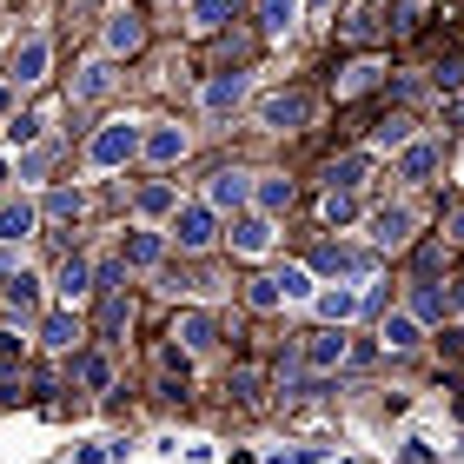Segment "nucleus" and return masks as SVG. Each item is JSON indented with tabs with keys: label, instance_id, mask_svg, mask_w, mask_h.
Listing matches in <instances>:
<instances>
[{
	"label": "nucleus",
	"instance_id": "f704fd0d",
	"mask_svg": "<svg viewBox=\"0 0 464 464\" xmlns=\"http://www.w3.org/2000/svg\"><path fill=\"white\" fill-rule=\"evenodd\" d=\"M80 206H87L80 193H53V199H47V213H53V219H80Z\"/></svg>",
	"mask_w": 464,
	"mask_h": 464
},
{
	"label": "nucleus",
	"instance_id": "20e7f679",
	"mask_svg": "<svg viewBox=\"0 0 464 464\" xmlns=\"http://www.w3.org/2000/svg\"><path fill=\"white\" fill-rule=\"evenodd\" d=\"M411 226H418L411 206H378V213H372V246L378 252H398V246L411 239Z\"/></svg>",
	"mask_w": 464,
	"mask_h": 464
},
{
	"label": "nucleus",
	"instance_id": "423d86ee",
	"mask_svg": "<svg viewBox=\"0 0 464 464\" xmlns=\"http://www.w3.org/2000/svg\"><path fill=\"white\" fill-rule=\"evenodd\" d=\"M312 305H319L325 325H352L358 312H365V292L358 285H332V292H312Z\"/></svg>",
	"mask_w": 464,
	"mask_h": 464
},
{
	"label": "nucleus",
	"instance_id": "393cba45",
	"mask_svg": "<svg viewBox=\"0 0 464 464\" xmlns=\"http://www.w3.org/2000/svg\"><path fill=\"white\" fill-rule=\"evenodd\" d=\"M73 372H80V385H87V392H107V385H113V365H107L100 352H87V358H80Z\"/></svg>",
	"mask_w": 464,
	"mask_h": 464
},
{
	"label": "nucleus",
	"instance_id": "412c9836",
	"mask_svg": "<svg viewBox=\"0 0 464 464\" xmlns=\"http://www.w3.org/2000/svg\"><path fill=\"white\" fill-rule=\"evenodd\" d=\"M292 20H299V0H259V27L266 34H292Z\"/></svg>",
	"mask_w": 464,
	"mask_h": 464
},
{
	"label": "nucleus",
	"instance_id": "72a5a7b5",
	"mask_svg": "<svg viewBox=\"0 0 464 464\" xmlns=\"http://www.w3.org/2000/svg\"><path fill=\"white\" fill-rule=\"evenodd\" d=\"M405 140H411V120H398V113L378 120V146H405Z\"/></svg>",
	"mask_w": 464,
	"mask_h": 464
},
{
	"label": "nucleus",
	"instance_id": "0eeeda50",
	"mask_svg": "<svg viewBox=\"0 0 464 464\" xmlns=\"http://www.w3.org/2000/svg\"><path fill=\"white\" fill-rule=\"evenodd\" d=\"M34 226H40L34 199H0V246H20V239H34Z\"/></svg>",
	"mask_w": 464,
	"mask_h": 464
},
{
	"label": "nucleus",
	"instance_id": "c9c22d12",
	"mask_svg": "<svg viewBox=\"0 0 464 464\" xmlns=\"http://www.w3.org/2000/svg\"><path fill=\"white\" fill-rule=\"evenodd\" d=\"M246 299L259 305V312H272V305H279V285H272V279H252V292H246Z\"/></svg>",
	"mask_w": 464,
	"mask_h": 464
},
{
	"label": "nucleus",
	"instance_id": "ea45409f",
	"mask_svg": "<svg viewBox=\"0 0 464 464\" xmlns=\"http://www.w3.org/2000/svg\"><path fill=\"white\" fill-rule=\"evenodd\" d=\"M451 232H458V246H464V206H458V213H451Z\"/></svg>",
	"mask_w": 464,
	"mask_h": 464
},
{
	"label": "nucleus",
	"instance_id": "c03bdc74",
	"mask_svg": "<svg viewBox=\"0 0 464 464\" xmlns=\"http://www.w3.org/2000/svg\"><path fill=\"white\" fill-rule=\"evenodd\" d=\"M312 7H325V0H312Z\"/></svg>",
	"mask_w": 464,
	"mask_h": 464
},
{
	"label": "nucleus",
	"instance_id": "c756f323",
	"mask_svg": "<svg viewBox=\"0 0 464 464\" xmlns=\"http://www.w3.org/2000/svg\"><path fill=\"white\" fill-rule=\"evenodd\" d=\"M372 80H378V67H372V60H358V67H345V80H339V100H352V93H365Z\"/></svg>",
	"mask_w": 464,
	"mask_h": 464
},
{
	"label": "nucleus",
	"instance_id": "58836bf2",
	"mask_svg": "<svg viewBox=\"0 0 464 464\" xmlns=\"http://www.w3.org/2000/svg\"><path fill=\"white\" fill-rule=\"evenodd\" d=\"M405 464H431V451H425V438H411V445H405Z\"/></svg>",
	"mask_w": 464,
	"mask_h": 464
},
{
	"label": "nucleus",
	"instance_id": "a878e982",
	"mask_svg": "<svg viewBox=\"0 0 464 464\" xmlns=\"http://www.w3.org/2000/svg\"><path fill=\"white\" fill-rule=\"evenodd\" d=\"M272 285H279V299H312V272H305V266L272 272Z\"/></svg>",
	"mask_w": 464,
	"mask_h": 464
},
{
	"label": "nucleus",
	"instance_id": "5701e85b",
	"mask_svg": "<svg viewBox=\"0 0 464 464\" xmlns=\"http://www.w3.org/2000/svg\"><path fill=\"white\" fill-rule=\"evenodd\" d=\"M126 319H133V305H126V292H113V279H107V305H100V339H113Z\"/></svg>",
	"mask_w": 464,
	"mask_h": 464
},
{
	"label": "nucleus",
	"instance_id": "f3484780",
	"mask_svg": "<svg viewBox=\"0 0 464 464\" xmlns=\"http://www.w3.org/2000/svg\"><path fill=\"white\" fill-rule=\"evenodd\" d=\"M339 358H345V339H339V325H332V332H319V339L305 345V365H319V372H332Z\"/></svg>",
	"mask_w": 464,
	"mask_h": 464
},
{
	"label": "nucleus",
	"instance_id": "bb28decb",
	"mask_svg": "<svg viewBox=\"0 0 464 464\" xmlns=\"http://www.w3.org/2000/svg\"><path fill=\"white\" fill-rule=\"evenodd\" d=\"M232 7H239V0H193V27H206V34H213V27H226V20H232Z\"/></svg>",
	"mask_w": 464,
	"mask_h": 464
},
{
	"label": "nucleus",
	"instance_id": "dca6fc26",
	"mask_svg": "<svg viewBox=\"0 0 464 464\" xmlns=\"http://www.w3.org/2000/svg\"><path fill=\"white\" fill-rule=\"evenodd\" d=\"M398 173H405V179H431V173H438V146L411 140V146H405V160H398Z\"/></svg>",
	"mask_w": 464,
	"mask_h": 464
},
{
	"label": "nucleus",
	"instance_id": "37998d69",
	"mask_svg": "<svg viewBox=\"0 0 464 464\" xmlns=\"http://www.w3.org/2000/svg\"><path fill=\"white\" fill-rule=\"evenodd\" d=\"M0 179H7V160H0Z\"/></svg>",
	"mask_w": 464,
	"mask_h": 464
},
{
	"label": "nucleus",
	"instance_id": "aec40b11",
	"mask_svg": "<svg viewBox=\"0 0 464 464\" xmlns=\"http://www.w3.org/2000/svg\"><path fill=\"white\" fill-rule=\"evenodd\" d=\"M160 252H166L160 232H133V239L120 246V259H126V266H160Z\"/></svg>",
	"mask_w": 464,
	"mask_h": 464
},
{
	"label": "nucleus",
	"instance_id": "4468645a",
	"mask_svg": "<svg viewBox=\"0 0 464 464\" xmlns=\"http://www.w3.org/2000/svg\"><path fill=\"white\" fill-rule=\"evenodd\" d=\"M239 100H246V73H219L206 87V113H239Z\"/></svg>",
	"mask_w": 464,
	"mask_h": 464
},
{
	"label": "nucleus",
	"instance_id": "a211bd4d",
	"mask_svg": "<svg viewBox=\"0 0 464 464\" xmlns=\"http://www.w3.org/2000/svg\"><path fill=\"white\" fill-rule=\"evenodd\" d=\"M418 339H425V325H418L411 312H392V319H385V345H392V352H411Z\"/></svg>",
	"mask_w": 464,
	"mask_h": 464
},
{
	"label": "nucleus",
	"instance_id": "79ce46f5",
	"mask_svg": "<svg viewBox=\"0 0 464 464\" xmlns=\"http://www.w3.org/2000/svg\"><path fill=\"white\" fill-rule=\"evenodd\" d=\"M7 100H14V87H7V80H0V113H7Z\"/></svg>",
	"mask_w": 464,
	"mask_h": 464
},
{
	"label": "nucleus",
	"instance_id": "c85d7f7f",
	"mask_svg": "<svg viewBox=\"0 0 464 464\" xmlns=\"http://www.w3.org/2000/svg\"><path fill=\"white\" fill-rule=\"evenodd\" d=\"M365 166H372L365 153H345V160H332V173H325V179H332V186H358V179H365Z\"/></svg>",
	"mask_w": 464,
	"mask_h": 464
},
{
	"label": "nucleus",
	"instance_id": "f8f14e48",
	"mask_svg": "<svg viewBox=\"0 0 464 464\" xmlns=\"http://www.w3.org/2000/svg\"><path fill=\"white\" fill-rule=\"evenodd\" d=\"M0 299H7V312H14V319H34V312H40V279H34V272H14Z\"/></svg>",
	"mask_w": 464,
	"mask_h": 464
},
{
	"label": "nucleus",
	"instance_id": "ddd939ff",
	"mask_svg": "<svg viewBox=\"0 0 464 464\" xmlns=\"http://www.w3.org/2000/svg\"><path fill=\"white\" fill-rule=\"evenodd\" d=\"M445 312H451V299H445V292H438L431 279H418V285H411V319H418V325H438Z\"/></svg>",
	"mask_w": 464,
	"mask_h": 464
},
{
	"label": "nucleus",
	"instance_id": "1a4fd4ad",
	"mask_svg": "<svg viewBox=\"0 0 464 464\" xmlns=\"http://www.w3.org/2000/svg\"><path fill=\"white\" fill-rule=\"evenodd\" d=\"M246 193H252L246 173H232V166H226V173H213V186H206V206H213V213H239Z\"/></svg>",
	"mask_w": 464,
	"mask_h": 464
},
{
	"label": "nucleus",
	"instance_id": "7c9ffc66",
	"mask_svg": "<svg viewBox=\"0 0 464 464\" xmlns=\"http://www.w3.org/2000/svg\"><path fill=\"white\" fill-rule=\"evenodd\" d=\"M259 206H266V213H285V206H292V179H266L259 186Z\"/></svg>",
	"mask_w": 464,
	"mask_h": 464
},
{
	"label": "nucleus",
	"instance_id": "4be33fe9",
	"mask_svg": "<svg viewBox=\"0 0 464 464\" xmlns=\"http://www.w3.org/2000/svg\"><path fill=\"white\" fill-rule=\"evenodd\" d=\"M107 87H113V67H107V60H93V67H80V80H73V100H100Z\"/></svg>",
	"mask_w": 464,
	"mask_h": 464
},
{
	"label": "nucleus",
	"instance_id": "6e6552de",
	"mask_svg": "<svg viewBox=\"0 0 464 464\" xmlns=\"http://www.w3.org/2000/svg\"><path fill=\"white\" fill-rule=\"evenodd\" d=\"M140 153L153 160V166L186 160V126H153V133H140Z\"/></svg>",
	"mask_w": 464,
	"mask_h": 464
},
{
	"label": "nucleus",
	"instance_id": "e433bc0d",
	"mask_svg": "<svg viewBox=\"0 0 464 464\" xmlns=\"http://www.w3.org/2000/svg\"><path fill=\"white\" fill-rule=\"evenodd\" d=\"M259 385H266L259 372H232V392H239V398H259Z\"/></svg>",
	"mask_w": 464,
	"mask_h": 464
},
{
	"label": "nucleus",
	"instance_id": "7ed1b4c3",
	"mask_svg": "<svg viewBox=\"0 0 464 464\" xmlns=\"http://www.w3.org/2000/svg\"><path fill=\"white\" fill-rule=\"evenodd\" d=\"M173 239L186 252H206L219 239V213H213V206H179V213H173Z\"/></svg>",
	"mask_w": 464,
	"mask_h": 464
},
{
	"label": "nucleus",
	"instance_id": "6ab92c4d",
	"mask_svg": "<svg viewBox=\"0 0 464 464\" xmlns=\"http://www.w3.org/2000/svg\"><path fill=\"white\" fill-rule=\"evenodd\" d=\"M272 246V226L266 219H239V226H232V252H246V259H252V252H266Z\"/></svg>",
	"mask_w": 464,
	"mask_h": 464
},
{
	"label": "nucleus",
	"instance_id": "473e14b6",
	"mask_svg": "<svg viewBox=\"0 0 464 464\" xmlns=\"http://www.w3.org/2000/svg\"><path fill=\"white\" fill-rule=\"evenodd\" d=\"M40 126H47V113H20V120L7 126V140H14V146H27V140H40Z\"/></svg>",
	"mask_w": 464,
	"mask_h": 464
},
{
	"label": "nucleus",
	"instance_id": "2eb2a0df",
	"mask_svg": "<svg viewBox=\"0 0 464 464\" xmlns=\"http://www.w3.org/2000/svg\"><path fill=\"white\" fill-rule=\"evenodd\" d=\"M40 339H47L53 352H73L80 345V319L73 312H47V319H40Z\"/></svg>",
	"mask_w": 464,
	"mask_h": 464
},
{
	"label": "nucleus",
	"instance_id": "4c0bfd02",
	"mask_svg": "<svg viewBox=\"0 0 464 464\" xmlns=\"http://www.w3.org/2000/svg\"><path fill=\"white\" fill-rule=\"evenodd\" d=\"M325 266H332V272H358L365 259H358V252H345V246H339V252H325Z\"/></svg>",
	"mask_w": 464,
	"mask_h": 464
},
{
	"label": "nucleus",
	"instance_id": "9d476101",
	"mask_svg": "<svg viewBox=\"0 0 464 464\" xmlns=\"http://www.w3.org/2000/svg\"><path fill=\"white\" fill-rule=\"evenodd\" d=\"M53 292H60V299H67V305H80V299H87V292H93V266H87V259H80V252H73V259H67V266L53 272Z\"/></svg>",
	"mask_w": 464,
	"mask_h": 464
},
{
	"label": "nucleus",
	"instance_id": "39448f33",
	"mask_svg": "<svg viewBox=\"0 0 464 464\" xmlns=\"http://www.w3.org/2000/svg\"><path fill=\"white\" fill-rule=\"evenodd\" d=\"M266 126H279V133H299V126L312 120V93H272L266 107H259Z\"/></svg>",
	"mask_w": 464,
	"mask_h": 464
},
{
	"label": "nucleus",
	"instance_id": "f03ea898",
	"mask_svg": "<svg viewBox=\"0 0 464 464\" xmlns=\"http://www.w3.org/2000/svg\"><path fill=\"white\" fill-rule=\"evenodd\" d=\"M47 60H53L47 34L14 40V53H7V87H40V80H47Z\"/></svg>",
	"mask_w": 464,
	"mask_h": 464
},
{
	"label": "nucleus",
	"instance_id": "f257e3e1",
	"mask_svg": "<svg viewBox=\"0 0 464 464\" xmlns=\"http://www.w3.org/2000/svg\"><path fill=\"white\" fill-rule=\"evenodd\" d=\"M133 153H140V126L133 120H113V126H100V133H93L87 166H93V173H113V166H126Z\"/></svg>",
	"mask_w": 464,
	"mask_h": 464
},
{
	"label": "nucleus",
	"instance_id": "9b49d317",
	"mask_svg": "<svg viewBox=\"0 0 464 464\" xmlns=\"http://www.w3.org/2000/svg\"><path fill=\"white\" fill-rule=\"evenodd\" d=\"M173 339H179L186 352H213V345H219V325L206 319V312H186V319L173 325Z\"/></svg>",
	"mask_w": 464,
	"mask_h": 464
},
{
	"label": "nucleus",
	"instance_id": "cd10ccee",
	"mask_svg": "<svg viewBox=\"0 0 464 464\" xmlns=\"http://www.w3.org/2000/svg\"><path fill=\"white\" fill-rule=\"evenodd\" d=\"M107 47H113V53H133V47H140V20H133V14H120L113 27H107Z\"/></svg>",
	"mask_w": 464,
	"mask_h": 464
},
{
	"label": "nucleus",
	"instance_id": "2f4dec72",
	"mask_svg": "<svg viewBox=\"0 0 464 464\" xmlns=\"http://www.w3.org/2000/svg\"><path fill=\"white\" fill-rule=\"evenodd\" d=\"M140 213H146V219L173 213V186H146V193H140Z\"/></svg>",
	"mask_w": 464,
	"mask_h": 464
},
{
	"label": "nucleus",
	"instance_id": "a19ab883",
	"mask_svg": "<svg viewBox=\"0 0 464 464\" xmlns=\"http://www.w3.org/2000/svg\"><path fill=\"white\" fill-rule=\"evenodd\" d=\"M451 305H458V312H464V279H458V285H451Z\"/></svg>",
	"mask_w": 464,
	"mask_h": 464
},
{
	"label": "nucleus",
	"instance_id": "b1692460",
	"mask_svg": "<svg viewBox=\"0 0 464 464\" xmlns=\"http://www.w3.org/2000/svg\"><path fill=\"white\" fill-rule=\"evenodd\" d=\"M352 219H358L352 186H332V193H325V226H352Z\"/></svg>",
	"mask_w": 464,
	"mask_h": 464
}]
</instances>
